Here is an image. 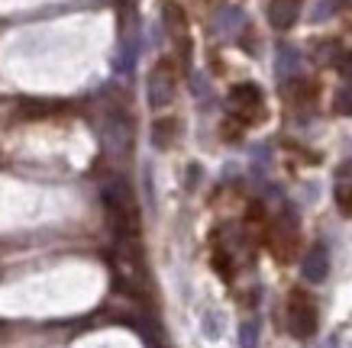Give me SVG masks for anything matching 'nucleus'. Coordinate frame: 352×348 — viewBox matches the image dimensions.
<instances>
[{"instance_id": "nucleus-4", "label": "nucleus", "mask_w": 352, "mask_h": 348, "mask_svg": "<svg viewBox=\"0 0 352 348\" xmlns=\"http://www.w3.org/2000/svg\"><path fill=\"white\" fill-rule=\"evenodd\" d=\"M265 242H268V252L275 255L278 262H291L294 248H298V229H294V222L272 220L265 226Z\"/></svg>"}, {"instance_id": "nucleus-15", "label": "nucleus", "mask_w": 352, "mask_h": 348, "mask_svg": "<svg viewBox=\"0 0 352 348\" xmlns=\"http://www.w3.org/2000/svg\"><path fill=\"white\" fill-rule=\"evenodd\" d=\"M314 94H317V84H314V81H307V78L294 81V100H298V104H304V100H314Z\"/></svg>"}, {"instance_id": "nucleus-19", "label": "nucleus", "mask_w": 352, "mask_h": 348, "mask_svg": "<svg viewBox=\"0 0 352 348\" xmlns=\"http://www.w3.org/2000/svg\"><path fill=\"white\" fill-rule=\"evenodd\" d=\"M327 348H342V336H330V342H327Z\"/></svg>"}, {"instance_id": "nucleus-2", "label": "nucleus", "mask_w": 352, "mask_h": 348, "mask_svg": "<svg viewBox=\"0 0 352 348\" xmlns=\"http://www.w3.org/2000/svg\"><path fill=\"white\" fill-rule=\"evenodd\" d=\"M317 323H320V313H317V303L307 290H294L288 303V326L291 336L298 338H310L317 332Z\"/></svg>"}, {"instance_id": "nucleus-13", "label": "nucleus", "mask_w": 352, "mask_h": 348, "mask_svg": "<svg viewBox=\"0 0 352 348\" xmlns=\"http://www.w3.org/2000/svg\"><path fill=\"white\" fill-rule=\"evenodd\" d=\"M333 110L340 116H352V84L336 91V100H333Z\"/></svg>"}, {"instance_id": "nucleus-12", "label": "nucleus", "mask_w": 352, "mask_h": 348, "mask_svg": "<svg viewBox=\"0 0 352 348\" xmlns=\"http://www.w3.org/2000/svg\"><path fill=\"white\" fill-rule=\"evenodd\" d=\"M239 345L243 348H258V323L256 319L243 323V329H239Z\"/></svg>"}, {"instance_id": "nucleus-5", "label": "nucleus", "mask_w": 352, "mask_h": 348, "mask_svg": "<svg viewBox=\"0 0 352 348\" xmlns=\"http://www.w3.org/2000/svg\"><path fill=\"white\" fill-rule=\"evenodd\" d=\"M300 271H304V277H307L310 284H320L323 277L330 275V252H327V245L323 242L310 245L304 262H300Z\"/></svg>"}, {"instance_id": "nucleus-17", "label": "nucleus", "mask_w": 352, "mask_h": 348, "mask_svg": "<svg viewBox=\"0 0 352 348\" xmlns=\"http://www.w3.org/2000/svg\"><path fill=\"white\" fill-rule=\"evenodd\" d=\"M336 68H340V74L346 78V81H352V52H340V58H336Z\"/></svg>"}, {"instance_id": "nucleus-3", "label": "nucleus", "mask_w": 352, "mask_h": 348, "mask_svg": "<svg viewBox=\"0 0 352 348\" xmlns=\"http://www.w3.org/2000/svg\"><path fill=\"white\" fill-rule=\"evenodd\" d=\"M175 87H178V74H175V62L171 58H159L155 68L149 71V106L152 110H162L175 100Z\"/></svg>"}, {"instance_id": "nucleus-8", "label": "nucleus", "mask_w": 352, "mask_h": 348, "mask_svg": "<svg viewBox=\"0 0 352 348\" xmlns=\"http://www.w3.org/2000/svg\"><path fill=\"white\" fill-rule=\"evenodd\" d=\"M175 139H178V119H175V116L155 119V126H152V146L165 152V148L175 146Z\"/></svg>"}, {"instance_id": "nucleus-11", "label": "nucleus", "mask_w": 352, "mask_h": 348, "mask_svg": "<svg viewBox=\"0 0 352 348\" xmlns=\"http://www.w3.org/2000/svg\"><path fill=\"white\" fill-rule=\"evenodd\" d=\"M281 58H278V74L285 78L288 71H298V65H300V55H298V49H291V45H281Z\"/></svg>"}, {"instance_id": "nucleus-9", "label": "nucleus", "mask_w": 352, "mask_h": 348, "mask_svg": "<svg viewBox=\"0 0 352 348\" xmlns=\"http://www.w3.org/2000/svg\"><path fill=\"white\" fill-rule=\"evenodd\" d=\"M162 16H165V26H168L171 36H175V39H184V30H188V16H184V10L178 7V3H175V0H168V3H165Z\"/></svg>"}, {"instance_id": "nucleus-18", "label": "nucleus", "mask_w": 352, "mask_h": 348, "mask_svg": "<svg viewBox=\"0 0 352 348\" xmlns=\"http://www.w3.org/2000/svg\"><path fill=\"white\" fill-rule=\"evenodd\" d=\"M330 13H333V3L327 0V3H320V7H317V13H314V20H327Z\"/></svg>"}, {"instance_id": "nucleus-16", "label": "nucleus", "mask_w": 352, "mask_h": 348, "mask_svg": "<svg viewBox=\"0 0 352 348\" xmlns=\"http://www.w3.org/2000/svg\"><path fill=\"white\" fill-rule=\"evenodd\" d=\"M340 43H336V39H327V43H320L317 45V58H320V62H336V58H340Z\"/></svg>"}, {"instance_id": "nucleus-14", "label": "nucleus", "mask_w": 352, "mask_h": 348, "mask_svg": "<svg viewBox=\"0 0 352 348\" xmlns=\"http://www.w3.org/2000/svg\"><path fill=\"white\" fill-rule=\"evenodd\" d=\"M236 26H243V13L236 10V7H230V10H223V16H220V23H217V30L230 32V30H236Z\"/></svg>"}, {"instance_id": "nucleus-6", "label": "nucleus", "mask_w": 352, "mask_h": 348, "mask_svg": "<svg viewBox=\"0 0 352 348\" xmlns=\"http://www.w3.org/2000/svg\"><path fill=\"white\" fill-rule=\"evenodd\" d=\"M333 197L342 216H352V161H342L336 171V184H333Z\"/></svg>"}, {"instance_id": "nucleus-7", "label": "nucleus", "mask_w": 352, "mask_h": 348, "mask_svg": "<svg viewBox=\"0 0 352 348\" xmlns=\"http://www.w3.org/2000/svg\"><path fill=\"white\" fill-rule=\"evenodd\" d=\"M300 13V0H272L268 3V23L275 30H291Z\"/></svg>"}, {"instance_id": "nucleus-10", "label": "nucleus", "mask_w": 352, "mask_h": 348, "mask_svg": "<svg viewBox=\"0 0 352 348\" xmlns=\"http://www.w3.org/2000/svg\"><path fill=\"white\" fill-rule=\"evenodd\" d=\"M214 268L220 271V277H223V281H233V255H230V248L217 245V248H214Z\"/></svg>"}, {"instance_id": "nucleus-1", "label": "nucleus", "mask_w": 352, "mask_h": 348, "mask_svg": "<svg viewBox=\"0 0 352 348\" xmlns=\"http://www.w3.org/2000/svg\"><path fill=\"white\" fill-rule=\"evenodd\" d=\"M226 110L233 119H239L243 126H252L265 116V97L258 91V84L252 81H243V84L230 87V97H226Z\"/></svg>"}, {"instance_id": "nucleus-20", "label": "nucleus", "mask_w": 352, "mask_h": 348, "mask_svg": "<svg viewBox=\"0 0 352 348\" xmlns=\"http://www.w3.org/2000/svg\"><path fill=\"white\" fill-rule=\"evenodd\" d=\"M336 3H340V7H352V0H336Z\"/></svg>"}]
</instances>
